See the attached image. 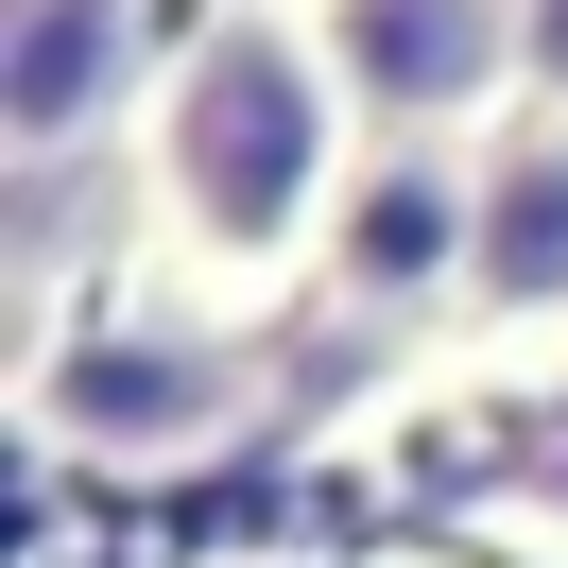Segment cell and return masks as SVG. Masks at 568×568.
<instances>
[{
    "instance_id": "cell-2",
    "label": "cell",
    "mask_w": 568,
    "mask_h": 568,
    "mask_svg": "<svg viewBox=\"0 0 568 568\" xmlns=\"http://www.w3.org/2000/svg\"><path fill=\"white\" fill-rule=\"evenodd\" d=\"M18 430H36L52 465H190V448L242 430V362H224L190 311H139V293H121L104 327H36Z\"/></svg>"
},
{
    "instance_id": "cell-5",
    "label": "cell",
    "mask_w": 568,
    "mask_h": 568,
    "mask_svg": "<svg viewBox=\"0 0 568 568\" xmlns=\"http://www.w3.org/2000/svg\"><path fill=\"white\" fill-rule=\"evenodd\" d=\"M155 70L173 52L139 36V0H0V155L70 173L87 139H139Z\"/></svg>"
},
{
    "instance_id": "cell-3",
    "label": "cell",
    "mask_w": 568,
    "mask_h": 568,
    "mask_svg": "<svg viewBox=\"0 0 568 568\" xmlns=\"http://www.w3.org/2000/svg\"><path fill=\"white\" fill-rule=\"evenodd\" d=\"M465 258H483V155L465 139H362V190L327 224V293L362 327L465 311Z\"/></svg>"
},
{
    "instance_id": "cell-1",
    "label": "cell",
    "mask_w": 568,
    "mask_h": 568,
    "mask_svg": "<svg viewBox=\"0 0 568 568\" xmlns=\"http://www.w3.org/2000/svg\"><path fill=\"white\" fill-rule=\"evenodd\" d=\"M362 190V104L327 70L311 0H207L173 36L139 104V207H155V258L207 293H276V276H327V224Z\"/></svg>"
},
{
    "instance_id": "cell-6",
    "label": "cell",
    "mask_w": 568,
    "mask_h": 568,
    "mask_svg": "<svg viewBox=\"0 0 568 568\" xmlns=\"http://www.w3.org/2000/svg\"><path fill=\"white\" fill-rule=\"evenodd\" d=\"M465 327H483V345H551V327H568V121H499V139H483Z\"/></svg>"
},
{
    "instance_id": "cell-4",
    "label": "cell",
    "mask_w": 568,
    "mask_h": 568,
    "mask_svg": "<svg viewBox=\"0 0 568 568\" xmlns=\"http://www.w3.org/2000/svg\"><path fill=\"white\" fill-rule=\"evenodd\" d=\"M311 36L379 139H465L517 104V0H311Z\"/></svg>"
},
{
    "instance_id": "cell-7",
    "label": "cell",
    "mask_w": 568,
    "mask_h": 568,
    "mask_svg": "<svg viewBox=\"0 0 568 568\" xmlns=\"http://www.w3.org/2000/svg\"><path fill=\"white\" fill-rule=\"evenodd\" d=\"M517 121H568V0H517Z\"/></svg>"
}]
</instances>
